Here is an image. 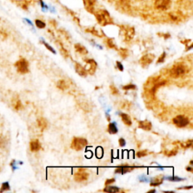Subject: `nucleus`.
<instances>
[{
  "label": "nucleus",
  "instance_id": "nucleus-7",
  "mask_svg": "<svg viewBox=\"0 0 193 193\" xmlns=\"http://www.w3.org/2000/svg\"><path fill=\"white\" fill-rule=\"evenodd\" d=\"M89 177V174L85 172V170H79V171L76 172L74 174V180L75 181L78 182V183H81V182L86 181Z\"/></svg>",
  "mask_w": 193,
  "mask_h": 193
},
{
  "label": "nucleus",
  "instance_id": "nucleus-14",
  "mask_svg": "<svg viewBox=\"0 0 193 193\" xmlns=\"http://www.w3.org/2000/svg\"><path fill=\"white\" fill-rule=\"evenodd\" d=\"M74 48H75V50L78 53L82 54V55H86V54H88V53L86 48H85V46H83L82 44H79V43L75 44V45H74Z\"/></svg>",
  "mask_w": 193,
  "mask_h": 193
},
{
  "label": "nucleus",
  "instance_id": "nucleus-31",
  "mask_svg": "<svg viewBox=\"0 0 193 193\" xmlns=\"http://www.w3.org/2000/svg\"><path fill=\"white\" fill-rule=\"evenodd\" d=\"M147 155H148L147 150H141L137 153V156L138 157V158H142V157L146 156Z\"/></svg>",
  "mask_w": 193,
  "mask_h": 193
},
{
  "label": "nucleus",
  "instance_id": "nucleus-16",
  "mask_svg": "<svg viewBox=\"0 0 193 193\" xmlns=\"http://www.w3.org/2000/svg\"><path fill=\"white\" fill-rule=\"evenodd\" d=\"M37 124L42 131H44L48 127V121L44 118H39L37 120Z\"/></svg>",
  "mask_w": 193,
  "mask_h": 193
},
{
  "label": "nucleus",
  "instance_id": "nucleus-35",
  "mask_svg": "<svg viewBox=\"0 0 193 193\" xmlns=\"http://www.w3.org/2000/svg\"><path fill=\"white\" fill-rule=\"evenodd\" d=\"M181 146H183L185 149H186V148H189V147H191L192 146V140H188L187 142H185L184 144H183V143H182Z\"/></svg>",
  "mask_w": 193,
  "mask_h": 193
},
{
  "label": "nucleus",
  "instance_id": "nucleus-22",
  "mask_svg": "<svg viewBox=\"0 0 193 193\" xmlns=\"http://www.w3.org/2000/svg\"><path fill=\"white\" fill-rule=\"evenodd\" d=\"M105 43H106V45L107 48H111V49H116V50H118V48L116 45V44L114 43V41L112 39H107L105 41Z\"/></svg>",
  "mask_w": 193,
  "mask_h": 193
},
{
  "label": "nucleus",
  "instance_id": "nucleus-34",
  "mask_svg": "<svg viewBox=\"0 0 193 193\" xmlns=\"http://www.w3.org/2000/svg\"><path fill=\"white\" fill-rule=\"evenodd\" d=\"M165 57H166V53L163 52L162 54H161V56L158 57V60H157L156 64H162V63H163V62L164 61V59H165Z\"/></svg>",
  "mask_w": 193,
  "mask_h": 193
},
{
  "label": "nucleus",
  "instance_id": "nucleus-5",
  "mask_svg": "<svg viewBox=\"0 0 193 193\" xmlns=\"http://www.w3.org/2000/svg\"><path fill=\"white\" fill-rule=\"evenodd\" d=\"M155 56L153 54H146L143 55L142 57L140 59L139 63L143 68H146L150 65L155 60Z\"/></svg>",
  "mask_w": 193,
  "mask_h": 193
},
{
  "label": "nucleus",
  "instance_id": "nucleus-1",
  "mask_svg": "<svg viewBox=\"0 0 193 193\" xmlns=\"http://www.w3.org/2000/svg\"><path fill=\"white\" fill-rule=\"evenodd\" d=\"M188 73V68L185 64L183 63H177L173 66V67L170 70V75L174 79L183 76L185 74Z\"/></svg>",
  "mask_w": 193,
  "mask_h": 193
},
{
  "label": "nucleus",
  "instance_id": "nucleus-15",
  "mask_svg": "<svg viewBox=\"0 0 193 193\" xmlns=\"http://www.w3.org/2000/svg\"><path fill=\"white\" fill-rule=\"evenodd\" d=\"M96 19H97L99 23H100L101 25H106V24L110 22L108 18H107V16L104 15V14H97V15H96Z\"/></svg>",
  "mask_w": 193,
  "mask_h": 193
},
{
  "label": "nucleus",
  "instance_id": "nucleus-39",
  "mask_svg": "<svg viewBox=\"0 0 193 193\" xmlns=\"http://www.w3.org/2000/svg\"><path fill=\"white\" fill-rule=\"evenodd\" d=\"M118 143H119L120 146H125L126 145V141L124 138H120L118 140Z\"/></svg>",
  "mask_w": 193,
  "mask_h": 193
},
{
  "label": "nucleus",
  "instance_id": "nucleus-26",
  "mask_svg": "<svg viewBox=\"0 0 193 193\" xmlns=\"http://www.w3.org/2000/svg\"><path fill=\"white\" fill-rule=\"evenodd\" d=\"M59 49H60V53H61L62 55H63L64 57L67 58L68 57L70 56V54H69V52H68L67 51H66V49H65V48L62 45V44H60V48H59Z\"/></svg>",
  "mask_w": 193,
  "mask_h": 193
},
{
  "label": "nucleus",
  "instance_id": "nucleus-2",
  "mask_svg": "<svg viewBox=\"0 0 193 193\" xmlns=\"http://www.w3.org/2000/svg\"><path fill=\"white\" fill-rule=\"evenodd\" d=\"M88 145V141L83 137H74L71 143V148L75 151H81Z\"/></svg>",
  "mask_w": 193,
  "mask_h": 193
},
{
  "label": "nucleus",
  "instance_id": "nucleus-3",
  "mask_svg": "<svg viewBox=\"0 0 193 193\" xmlns=\"http://www.w3.org/2000/svg\"><path fill=\"white\" fill-rule=\"evenodd\" d=\"M14 66H16L17 70L20 73L26 74L29 73V63L24 58H21V60L16 62Z\"/></svg>",
  "mask_w": 193,
  "mask_h": 193
},
{
  "label": "nucleus",
  "instance_id": "nucleus-38",
  "mask_svg": "<svg viewBox=\"0 0 193 193\" xmlns=\"http://www.w3.org/2000/svg\"><path fill=\"white\" fill-rule=\"evenodd\" d=\"M115 182H116V180H115L114 178H111V179H107V180H106V182H105V185H110V184L113 183H115Z\"/></svg>",
  "mask_w": 193,
  "mask_h": 193
},
{
  "label": "nucleus",
  "instance_id": "nucleus-44",
  "mask_svg": "<svg viewBox=\"0 0 193 193\" xmlns=\"http://www.w3.org/2000/svg\"><path fill=\"white\" fill-rule=\"evenodd\" d=\"M106 117H107V119H108V121L110 122V116H108V114H107V113H106Z\"/></svg>",
  "mask_w": 193,
  "mask_h": 193
},
{
  "label": "nucleus",
  "instance_id": "nucleus-17",
  "mask_svg": "<svg viewBox=\"0 0 193 193\" xmlns=\"http://www.w3.org/2000/svg\"><path fill=\"white\" fill-rule=\"evenodd\" d=\"M120 116H121V118H122V122L125 124L126 125H127V126L131 125L132 121L128 115L126 114V113H122H122H120Z\"/></svg>",
  "mask_w": 193,
  "mask_h": 193
},
{
  "label": "nucleus",
  "instance_id": "nucleus-32",
  "mask_svg": "<svg viewBox=\"0 0 193 193\" xmlns=\"http://www.w3.org/2000/svg\"><path fill=\"white\" fill-rule=\"evenodd\" d=\"M110 91H111V93H112V94L116 95V94H118V93H119L118 88H116L115 85H111L110 86Z\"/></svg>",
  "mask_w": 193,
  "mask_h": 193
},
{
  "label": "nucleus",
  "instance_id": "nucleus-41",
  "mask_svg": "<svg viewBox=\"0 0 193 193\" xmlns=\"http://www.w3.org/2000/svg\"><path fill=\"white\" fill-rule=\"evenodd\" d=\"M192 185H189V186H183V187L177 188L178 190H180V189H192Z\"/></svg>",
  "mask_w": 193,
  "mask_h": 193
},
{
  "label": "nucleus",
  "instance_id": "nucleus-9",
  "mask_svg": "<svg viewBox=\"0 0 193 193\" xmlns=\"http://www.w3.org/2000/svg\"><path fill=\"white\" fill-rule=\"evenodd\" d=\"M75 72L81 77H86L88 75V72L85 70V68L77 62L75 63Z\"/></svg>",
  "mask_w": 193,
  "mask_h": 193
},
{
  "label": "nucleus",
  "instance_id": "nucleus-6",
  "mask_svg": "<svg viewBox=\"0 0 193 193\" xmlns=\"http://www.w3.org/2000/svg\"><path fill=\"white\" fill-rule=\"evenodd\" d=\"M86 63V66L85 70H87L88 74L90 75H94L97 68V64L94 59H88V60H85Z\"/></svg>",
  "mask_w": 193,
  "mask_h": 193
},
{
  "label": "nucleus",
  "instance_id": "nucleus-27",
  "mask_svg": "<svg viewBox=\"0 0 193 193\" xmlns=\"http://www.w3.org/2000/svg\"><path fill=\"white\" fill-rule=\"evenodd\" d=\"M8 190H10V185L8 182H5V183H2V187H1V189H0V193L3 192H5V191H8Z\"/></svg>",
  "mask_w": 193,
  "mask_h": 193
},
{
  "label": "nucleus",
  "instance_id": "nucleus-29",
  "mask_svg": "<svg viewBox=\"0 0 193 193\" xmlns=\"http://www.w3.org/2000/svg\"><path fill=\"white\" fill-rule=\"evenodd\" d=\"M137 88L135 85L133 84H129V85H126L122 87V89L125 91H129V90H135Z\"/></svg>",
  "mask_w": 193,
  "mask_h": 193
},
{
  "label": "nucleus",
  "instance_id": "nucleus-24",
  "mask_svg": "<svg viewBox=\"0 0 193 193\" xmlns=\"http://www.w3.org/2000/svg\"><path fill=\"white\" fill-rule=\"evenodd\" d=\"M87 31L88 32H89V33H92L93 35L96 36H98V37L103 36V33H102V32L100 30H97V29H96L95 28H91V29H88Z\"/></svg>",
  "mask_w": 193,
  "mask_h": 193
},
{
  "label": "nucleus",
  "instance_id": "nucleus-12",
  "mask_svg": "<svg viewBox=\"0 0 193 193\" xmlns=\"http://www.w3.org/2000/svg\"><path fill=\"white\" fill-rule=\"evenodd\" d=\"M139 127L141 129L144 130V131H150L153 127L152 123L148 120H145V121H140L138 122Z\"/></svg>",
  "mask_w": 193,
  "mask_h": 193
},
{
  "label": "nucleus",
  "instance_id": "nucleus-25",
  "mask_svg": "<svg viewBox=\"0 0 193 193\" xmlns=\"http://www.w3.org/2000/svg\"><path fill=\"white\" fill-rule=\"evenodd\" d=\"M164 179H166V180H169V181L171 182H180L183 181V180H185V178H181L179 177H176V176H172V177H167L164 178Z\"/></svg>",
  "mask_w": 193,
  "mask_h": 193
},
{
  "label": "nucleus",
  "instance_id": "nucleus-23",
  "mask_svg": "<svg viewBox=\"0 0 193 193\" xmlns=\"http://www.w3.org/2000/svg\"><path fill=\"white\" fill-rule=\"evenodd\" d=\"M118 54L122 59H126L128 57V51L126 48H120L118 50Z\"/></svg>",
  "mask_w": 193,
  "mask_h": 193
},
{
  "label": "nucleus",
  "instance_id": "nucleus-42",
  "mask_svg": "<svg viewBox=\"0 0 193 193\" xmlns=\"http://www.w3.org/2000/svg\"><path fill=\"white\" fill-rule=\"evenodd\" d=\"M185 170L189 172H193V168H192V167H186Z\"/></svg>",
  "mask_w": 193,
  "mask_h": 193
},
{
  "label": "nucleus",
  "instance_id": "nucleus-20",
  "mask_svg": "<svg viewBox=\"0 0 193 193\" xmlns=\"http://www.w3.org/2000/svg\"><path fill=\"white\" fill-rule=\"evenodd\" d=\"M57 87L59 89H60V90H62V91H65L66 89L68 88V85L64 79H61V80H59V81H57Z\"/></svg>",
  "mask_w": 193,
  "mask_h": 193
},
{
  "label": "nucleus",
  "instance_id": "nucleus-8",
  "mask_svg": "<svg viewBox=\"0 0 193 193\" xmlns=\"http://www.w3.org/2000/svg\"><path fill=\"white\" fill-rule=\"evenodd\" d=\"M170 0H156L155 5L158 9L166 10L170 5Z\"/></svg>",
  "mask_w": 193,
  "mask_h": 193
},
{
  "label": "nucleus",
  "instance_id": "nucleus-45",
  "mask_svg": "<svg viewBox=\"0 0 193 193\" xmlns=\"http://www.w3.org/2000/svg\"><path fill=\"white\" fill-rule=\"evenodd\" d=\"M189 164H190V165H192V164H193V161L192 160L190 161V162H189Z\"/></svg>",
  "mask_w": 193,
  "mask_h": 193
},
{
  "label": "nucleus",
  "instance_id": "nucleus-21",
  "mask_svg": "<svg viewBox=\"0 0 193 193\" xmlns=\"http://www.w3.org/2000/svg\"><path fill=\"white\" fill-rule=\"evenodd\" d=\"M163 180H164V177L159 178L156 177L153 179L150 183L151 186H158V185H162L163 183Z\"/></svg>",
  "mask_w": 193,
  "mask_h": 193
},
{
  "label": "nucleus",
  "instance_id": "nucleus-10",
  "mask_svg": "<svg viewBox=\"0 0 193 193\" xmlns=\"http://www.w3.org/2000/svg\"><path fill=\"white\" fill-rule=\"evenodd\" d=\"M133 168H134V167H130L128 165H122V166L116 168V170H115V173L116 174H125L126 173L131 171L132 170H133Z\"/></svg>",
  "mask_w": 193,
  "mask_h": 193
},
{
  "label": "nucleus",
  "instance_id": "nucleus-33",
  "mask_svg": "<svg viewBox=\"0 0 193 193\" xmlns=\"http://www.w3.org/2000/svg\"><path fill=\"white\" fill-rule=\"evenodd\" d=\"M14 109H15L16 110H22V109H23V105H22L21 101L18 100L17 101H15V104H14Z\"/></svg>",
  "mask_w": 193,
  "mask_h": 193
},
{
  "label": "nucleus",
  "instance_id": "nucleus-30",
  "mask_svg": "<svg viewBox=\"0 0 193 193\" xmlns=\"http://www.w3.org/2000/svg\"><path fill=\"white\" fill-rule=\"evenodd\" d=\"M35 23L36 27L39 28V29H42V28L45 27V23L43 21H40V20H36Z\"/></svg>",
  "mask_w": 193,
  "mask_h": 193
},
{
  "label": "nucleus",
  "instance_id": "nucleus-28",
  "mask_svg": "<svg viewBox=\"0 0 193 193\" xmlns=\"http://www.w3.org/2000/svg\"><path fill=\"white\" fill-rule=\"evenodd\" d=\"M177 153H178V149H177V148H176V149H172V150L169 151V152H165L164 154L166 155L168 157H171V156H174V155H176L177 154Z\"/></svg>",
  "mask_w": 193,
  "mask_h": 193
},
{
  "label": "nucleus",
  "instance_id": "nucleus-40",
  "mask_svg": "<svg viewBox=\"0 0 193 193\" xmlns=\"http://www.w3.org/2000/svg\"><path fill=\"white\" fill-rule=\"evenodd\" d=\"M116 65H117V67H118V69L120 70V71H123L124 66L121 62H119V61L116 62Z\"/></svg>",
  "mask_w": 193,
  "mask_h": 193
},
{
  "label": "nucleus",
  "instance_id": "nucleus-36",
  "mask_svg": "<svg viewBox=\"0 0 193 193\" xmlns=\"http://www.w3.org/2000/svg\"><path fill=\"white\" fill-rule=\"evenodd\" d=\"M43 44H44V46L46 47L47 49H48V50L50 51L51 52H52L53 54H56V51L54 50V48H53L51 46V45H49V44H48V43H46V42H43Z\"/></svg>",
  "mask_w": 193,
  "mask_h": 193
},
{
  "label": "nucleus",
  "instance_id": "nucleus-4",
  "mask_svg": "<svg viewBox=\"0 0 193 193\" xmlns=\"http://www.w3.org/2000/svg\"><path fill=\"white\" fill-rule=\"evenodd\" d=\"M173 123L177 127H185L189 124V119L183 115H178L173 118Z\"/></svg>",
  "mask_w": 193,
  "mask_h": 193
},
{
  "label": "nucleus",
  "instance_id": "nucleus-13",
  "mask_svg": "<svg viewBox=\"0 0 193 193\" xmlns=\"http://www.w3.org/2000/svg\"><path fill=\"white\" fill-rule=\"evenodd\" d=\"M29 146L32 152H38L41 149V143L38 140H32L29 143Z\"/></svg>",
  "mask_w": 193,
  "mask_h": 193
},
{
  "label": "nucleus",
  "instance_id": "nucleus-19",
  "mask_svg": "<svg viewBox=\"0 0 193 193\" xmlns=\"http://www.w3.org/2000/svg\"><path fill=\"white\" fill-rule=\"evenodd\" d=\"M103 191L104 192H118L120 191V189L117 186H113V185H106V187L103 189Z\"/></svg>",
  "mask_w": 193,
  "mask_h": 193
},
{
  "label": "nucleus",
  "instance_id": "nucleus-37",
  "mask_svg": "<svg viewBox=\"0 0 193 193\" xmlns=\"http://www.w3.org/2000/svg\"><path fill=\"white\" fill-rule=\"evenodd\" d=\"M5 144H6L5 139L3 137H2V136H0V148H3V147H5Z\"/></svg>",
  "mask_w": 193,
  "mask_h": 193
},
{
  "label": "nucleus",
  "instance_id": "nucleus-11",
  "mask_svg": "<svg viewBox=\"0 0 193 193\" xmlns=\"http://www.w3.org/2000/svg\"><path fill=\"white\" fill-rule=\"evenodd\" d=\"M134 29L133 27H129L127 29H125V33H124V37H125V40L128 42V41H131L133 38V36H134Z\"/></svg>",
  "mask_w": 193,
  "mask_h": 193
},
{
  "label": "nucleus",
  "instance_id": "nucleus-18",
  "mask_svg": "<svg viewBox=\"0 0 193 193\" xmlns=\"http://www.w3.org/2000/svg\"><path fill=\"white\" fill-rule=\"evenodd\" d=\"M118 127L116 126V124L115 122H111L108 125V132L110 134H116L118 133Z\"/></svg>",
  "mask_w": 193,
  "mask_h": 193
},
{
  "label": "nucleus",
  "instance_id": "nucleus-43",
  "mask_svg": "<svg viewBox=\"0 0 193 193\" xmlns=\"http://www.w3.org/2000/svg\"><path fill=\"white\" fill-rule=\"evenodd\" d=\"M155 192H156V190H155V189H152V190H149V191H148V193Z\"/></svg>",
  "mask_w": 193,
  "mask_h": 193
}]
</instances>
